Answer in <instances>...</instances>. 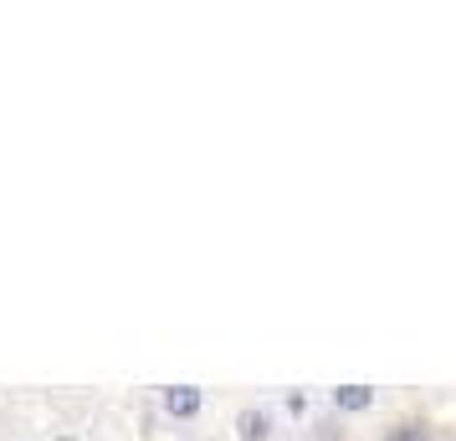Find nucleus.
I'll return each instance as SVG.
<instances>
[{
	"label": "nucleus",
	"mask_w": 456,
	"mask_h": 441,
	"mask_svg": "<svg viewBox=\"0 0 456 441\" xmlns=\"http://www.w3.org/2000/svg\"><path fill=\"white\" fill-rule=\"evenodd\" d=\"M385 441H431V437H426L420 426H390V431H385Z\"/></svg>",
	"instance_id": "obj_4"
},
{
	"label": "nucleus",
	"mask_w": 456,
	"mask_h": 441,
	"mask_svg": "<svg viewBox=\"0 0 456 441\" xmlns=\"http://www.w3.org/2000/svg\"><path fill=\"white\" fill-rule=\"evenodd\" d=\"M236 437H241V441H267L272 437V416H267V411H256V405L236 411Z\"/></svg>",
	"instance_id": "obj_2"
},
{
	"label": "nucleus",
	"mask_w": 456,
	"mask_h": 441,
	"mask_svg": "<svg viewBox=\"0 0 456 441\" xmlns=\"http://www.w3.org/2000/svg\"><path fill=\"white\" fill-rule=\"evenodd\" d=\"M165 411L175 421L200 416V390H195V385H169V390H165Z\"/></svg>",
	"instance_id": "obj_1"
},
{
	"label": "nucleus",
	"mask_w": 456,
	"mask_h": 441,
	"mask_svg": "<svg viewBox=\"0 0 456 441\" xmlns=\"http://www.w3.org/2000/svg\"><path fill=\"white\" fill-rule=\"evenodd\" d=\"M333 405H338V411H370L374 390L370 385H338V390H333Z\"/></svg>",
	"instance_id": "obj_3"
},
{
	"label": "nucleus",
	"mask_w": 456,
	"mask_h": 441,
	"mask_svg": "<svg viewBox=\"0 0 456 441\" xmlns=\"http://www.w3.org/2000/svg\"><path fill=\"white\" fill-rule=\"evenodd\" d=\"M62 441H72V437H62Z\"/></svg>",
	"instance_id": "obj_5"
}]
</instances>
